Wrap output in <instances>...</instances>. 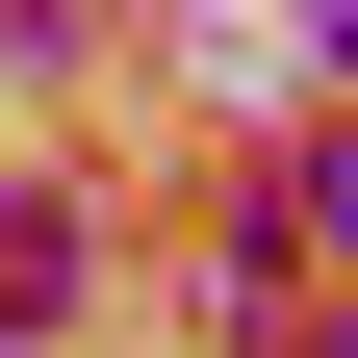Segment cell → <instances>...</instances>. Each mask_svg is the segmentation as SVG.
<instances>
[{"mask_svg":"<svg viewBox=\"0 0 358 358\" xmlns=\"http://www.w3.org/2000/svg\"><path fill=\"white\" fill-rule=\"evenodd\" d=\"M77 307V205H0V333H52Z\"/></svg>","mask_w":358,"mask_h":358,"instance_id":"1","label":"cell"},{"mask_svg":"<svg viewBox=\"0 0 358 358\" xmlns=\"http://www.w3.org/2000/svg\"><path fill=\"white\" fill-rule=\"evenodd\" d=\"M307 231H333V256H358V128H307Z\"/></svg>","mask_w":358,"mask_h":358,"instance_id":"2","label":"cell"},{"mask_svg":"<svg viewBox=\"0 0 358 358\" xmlns=\"http://www.w3.org/2000/svg\"><path fill=\"white\" fill-rule=\"evenodd\" d=\"M333 52H358V0H333Z\"/></svg>","mask_w":358,"mask_h":358,"instance_id":"3","label":"cell"}]
</instances>
